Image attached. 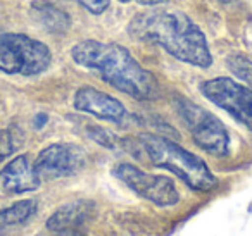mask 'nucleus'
Returning a JSON list of instances; mask_svg holds the SVG:
<instances>
[{"label": "nucleus", "instance_id": "obj_15", "mask_svg": "<svg viewBox=\"0 0 252 236\" xmlns=\"http://www.w3.org/2000/svg\"><path fill=\"white\" fill-rule=\"evenodd\" d=\"M16 147H18V142H16L11 129H2L0 131V162L7 159L9 155H12Z\"/></svg>", "mask_w": 252, "mask_h": 236}, {"label": "nucleus", "instance_id": "obj_3", "mask_svg": "<svg viewBox=\"0 0 252 236\" xmlns=\"http://www.w3.org/2000/svg\"><path fill=\"white\" fill-rule=\"evenodd\" d=\"M140 145L156 167H162L176 174L192 190L209 191L218 186V177L200 157L166 136L144 133L140 135Z\"/></svg>", "mask_w": 252, "mask_h": 236}, {"label": "nucleus", "instance_id": "obj_11", "mask_svg": "<svg viewBox=\"0 0 252 236\" xmlns=\"http://www.w3.org/2000/svg\"><path fill=\"white\" fill-rule=\"evenodd\" d=\"M95 210L94 202L90 200H76L71 204L63 205L57 208L47 221V228L52 231H64V229L78 228L81 226L88 217H92Z\"/></svg>", "mask_w": 252, "mask_h": 236}, {"label": "nucleus", "instance_id": "obj_9", "mask_svg": "<svg viewBox=\"0 0 252 236\" xmlns=\"http://www.w3.org/2000/svg\"><path fill=\"white\" fill-rule=\"evenodd\" d=\"M73 105L76 111L87 112L98 119L121 122L126 116V109L118 98L97 90L94 87H81L74 93Z\"/></svg>", "mask_w": 252, "mask_h": 236}, {"label": "nucleus", "instance_id": "obj_17", "mask_svg": "<svg viewBox=\"0 0 252 236\" xmlns=\"http://www.w3.org/2000/svg\"><path fill=\"white\" fill-rule=\"evenodd\" d=\"M76 2L92 14H102L111 5V0H76Z\"/></svg>", "mask_w": 252, "mask_h": 236}, {"label": "nucleus", "instance_id": "obj_19", "mask_svg": "<svg viewBox=\"0 0 252 236\" xmlns=\"http://www.w3.org/2000/svg\"><path fill=\"white\" fill-rule=\"evenodd\" d=\"M221 2H223V4H228V2H231V0H221Z\"/></svg>", "mask_w": 252, "mask_h": 236}, {"label": "nucleus", "instance_id": "obj_14", "mask_svg": "<svg viewBox=\"0 0 252 236\" xmlns=\"http://www.w3.org/2000/svg\"><path fill=\"white\" fill-rule=\"evenodd\" d=\"M228 69L242 80L249 88H252V60L247 59L244 56H238V54H233L226 59Z\"/></svg>", "mask_w": 252, "mask_h": 236}, {"label": "nucleus", "instance_id": "obj_4", "mask_svg": "<svg viewBox=\"0 0 252 236\" xmlns=\"http://www.w3.org/2000/svg\"><path fill=\"white\" fill-rule=\"evenodd\" d=\"M52 52L49 45L23 33L0 35V71L5 74L36 76L49 69Z\"/></svg>", "mask_w": 252, "mask_h": 236}, {"label": "nucleus", "instance_id": "obj_6", "mask_svg": "<svg viewBox=\"0 0 252 236\" xmlns=\"http://www.w3.org/2000/svg\"><path fill=\"white\" fill-rule=\"evenodd\" d=\"M112 174L131 191L158 207H171L180 202V193L171 177L149 174L133 164L121 162L112 169Z\"/></svg>", "mask_w": 252, "mask_h": 236}, {"label": "nucleus", "instance_id": "obj_7", "mask_svg": "<svg viewBox=\"0 0 252 236\" xmlns=\"http://www.w3.org/2000/svg\"><path fill=\"white\" fill-rule=\"evenodd\" d=\"M200 93L245 128L252 129V88L231 78H213L200 85Z\"/></svg>", "mask_w": 252, "mask_h": 236}, {"label": "nucleus", "instance_id": "obj_2", "mask_svg": "<svg viewBox=\"0 0 252 236\" xmlns=\"http://www.w3.org/2000/svg\"><path fill=\"white\" fill-rule=\"evenodd\" d=\"M71 57L78 66L95 71L104 83L137 100H152L158 97L156 76L137 62L130 50L118 43L83 40L71 49Z\"/></svg>", "mask_w": 252, "mask_h": 236}, {"label": "nucleus", "instance_id": "obj_10", "mask_svg": "<svg viewBox=\"0 0 252 236\" xmlns=\"http://www.w3.org/2000/svg\"><path fill=\"white\" fill-rule=\"evenodd\" d=\"M0 183L9 193H26L36 190L42 181L35 171V162H32L28 155H18L5 164L0 173Z\"/></svg>", "mask_w": 252, "mask_h": 236}, {"label": "nucleus", "instance_id": "obj_12", "mask_svg": "<svg viewBox=\"0 0 252 236\" xmlns=\"http://www.w3.org/2000/svg\"><path fill=\"white\" fill-rule=\"evenodd\" d=\"M32 11L36 21L54 35H64L71 28V18L67 12L54 5L49 0H33Z\"/></svg>", "mask_w": 252, "mask_h": 236}, {"label": "nucleus", "instance_id": "obj_13", "mask_svg": "<svg viewBox=\"0 0 252 236\" xmlns=\"http://www.w3.org/2000/svg\"><path fill=\"white\" fill-rule=\"evenodd\" d=\"M38 204L36 200L30 198V200H21L18 204L11 205L7 208L0 210V228H9V226H18L26 222L30 217L36 214Z\"/></svg>", "mask_w": 252, "mask_h": 236}, {"label": "nucleus", "instance_id": "obj_18", "mask_svg": "<svg viewBox=\"0 0 252 236\" xmlns=\"http://www.w3.org/2000/svg\"><path fill=\"white\" fill-rule=\"evenodd\" d=\"M45 122H47V116L45 114H38L35 118V126H36V128H42Z\"/></svg>", "mask_w": 252, "mask_h": 236}, {"label": "nucleus", "instance_id": "obj_8", "mask_svg": "<svg viewBox=\"0 0 252 236\" xmlns=\"http://www.w3.org/2000/svg\"><path fill=\"white\" fill-rule=\"evenodd\" d=\"M85 164V153L73 143H52L38 153L35 171L40 181H52L78 173Z\"/></svg>", "mask_w": 252, "mask_h": 236}, {"label": "nucleus", "instance_id": "obj_16", "mask_svg": "<svg viewBox=\"0 0 252 236\" xmlns=\"http://www.w3.org/2000/svg\"><path fill=\"white\" fill-rule=\"evenodd\" d=\"M88 136H90L92 140H95L97 143H100V145L107 147V148H114L116 147L114 135H111V133L105 131V129L98 128V126H90V128H88Z\"/></svg>", "mask_w": 252, "mask_h": 236}, {"label": "nucleus", "instance_id": "obj_1", "mask_svg": "<svg viewBox=\"0 0 252 236\" xmlns=\"http://www.w3.org/2000/svg\"><path fill=\"white\" fill-rule=\"evenodd\" d=\"M128 33L138 42L154 43L175 59L207 69L213 64L209 45L202 30L182 11L152 9L133 16Z\"/></svg>", "mask_w": 252, "mask_h": 236}, {"label": "nucleus", "instance_id": "obj_5", "mask_svg": "<svg viewBox=\"0 0 252 236\" xmlns=\"http://www.w3.org/2000/svg\"><path fill=\"white\" fill-rule=\"evenodd\" d=\"M175 107L199 148L216 157L228 155L230 135L216 116L180 95L175 97Z\"/></svg>", "mask_w": 252, "mask_h": 236}]
</instances>
